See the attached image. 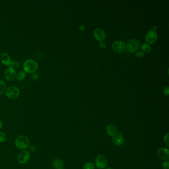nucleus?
I'll return each mask as SVG.
<instances>
[{"label":"nucleus","instance_id":"nucleus-1","mask_svg":"<svg viewBox=\"0 0 169 169\" xmlns=\"http://www.w3.org/2000/svg\"><path fill=\"white\" fill-rule=\"evenodd\" d=\"M30 144L29 138L27 135H21L17 137L14 140V145L18 149L25 150Z\"/></svg>","mask_w":169,"mask_h":169},{"label":"nucleus","instance_id":"nucleus-2","mask_svg":"<svg viewBox=\"0 0 169 169\" xmlns=\"http://www.w3.org/2000/svg\"><path fill=\"white\" fill-rule=\"evenodd\" d=\"M38 64L33 60H28L23 64V69L27 73H33L37 70Z\"/></svg>","mask_w":169,"mask_h":169},{"label":"nucleus","instance_id":"nucleus-3","mask_svg":"<svg viewBox=\"0 0 169 169\" xmlns=\"http://www.w3.org/2000/svg\"><path fill=\"white\" fill-rule=\"evenodd\" d=\"M126 46V48L129 52L134 53L139 49L141 44L137 39H131L127 42Z\"/></svg>","mask_w":169,"mask_h":169},{"label":"nucleus","instance_id":"nucleus-4","mask_svg":"<svg viewBox=\"0 0 169 169\" xmlns=\"http://www.w3.org/2000/svg\"><path fill=\"white\" fill-rule=\"evenodd\" d=\"M31 157V154L27 150H22L19 153L17 157V161L21 164L27 163Z\"/></svg>","mask_w":169,"mask_h":169},{"label":"nucleus","instance_id":"nucleus-5","mask_svg":"<svg viewBox=\"0 0 169 169\" xmlns=\"http://www.w3.org/2000/svg\"><path fill=\"white\" fill-rule=\"evenodd\" d=\"M6 94L9 99H15L19 97L20 94V91L17 87L14 86H12L6 89Z\"/></svg>","mask_w":169,"mask_h":169},{"label":"nucleus","instance_id":"nucleus-6","mask_svg":"<svg viewBox=\"0 0 169 169\" xmlns=\"http://www.w3.org/2000/svg\"><path fill=\"white\" fill-rule=\"evenodd\" d=\"M95 164L99 169H104L108 164V159L104 155H98L95 158Z\"/></svg>","mask_w":169,"mask_h":169},{"label":"nucleus","instance_id":"nucleus-7","mask_svg":"<svg viewBox=\"0 0 169 169\" xmlns=\"http://www.w3.org/2000/svg\"><path fill=\"white\" fill-rule=\"evenodd\" d=\"M112 47L114 51L116 53H123L126 50V44L122 41H116L113 43Z\"/></svg>","mask_w":169,"mask_h":169},{"label":"nucleus","instance_id":"nucleus-8","mask_svg":"<svg viewBox=\"0 0 169 169\" xmlns=\"http://www.w3.org/2000/svg\"><path fill=\"white\" fill-rule=\"evenodd\" d=\"M158 39V34L156 31L150 30L148 31L145 36V40L148 44H153Z\"/></svg>","mask_w":169,"mask_h":169},{"label":"nucleus","instance_id":"nucleus-9","mask_svg":"<svg viewBox=\"0 0 169 169\" xmlns=\"http://www.w3.org/2000/svg\"><path fill=\"white\" fill-rule=\"evenodd\" d=\"M93 36L97 40L101 42L103 41L104 39H105L106 34L102 29L100 28H96L93 31Z\"/></svg>","mask_w":169,"mask_h":169},{"label":"nucleus","instance_id":"nucleus-10","mask_svg":"<svg viewBox=\"0 0 169 169\" xmlns=\"http://www.w3.org/2000/svg\"><path fill=\"white\" fill-rule=\"evenodd\" d=\"M157 155L162 160H168L169 159V149L166 148H161L157 151Z\"/></svg>","mask_w":169,"mask_h":169},{"label":"nucleus","instance_id":"nucleus-11","mask_svg":"<svg viewBox=\"0 0 169 169\" xmlns=\"http://www.w3.org/2000/svg\"><path fill=\"white\" fill-rule=\"evenodd\" d=\"M16 73L14 68L9 67L5 71V77L8 81H12L16 78Z\"/></svg>","mask_w":169,"mask_h":169},{"label":"nucleus","instance_id":"nucleus-12","mask_svg":"<svg viewBox=\"0 0 169 169\" xmlns=\"http://www.w3.org/2000/svg\"><path fill=\"white\" fill-rule=\"evenodd\" d=\"M124 137L122 133L117 134L115 137H113V143L117 146H122L124 143Z\"/></svg>","mask_w":169,"mask_h":169},{"label":"nucleus","instance_id":"nucleus-13","mask_svg":"<svg viewBox=\"0 0 169 169\" xmlns=\"http://www.w3.org/2000/svg\"><path fill=\"white\" fill-rule=\"evenodd\" d=\"M107 134L109 136L113 137L118 134V129L117 127L114 124H109L107 127Z\"/></svg>","mask_w":169,"mask_h":169},{"label":"nucleus","instance_id":"nucleus-14","mask_svg":"<svg viewBox=\"0 0 169 169\" xmlns=\"http://www.w3.org/2000/svg\"><path fill=\"white\" fill-rule=\"evenodd\" d=\"M1 60L4 65L7 66L11 65L12 60L10 56L6 53H2L1 55Z\"/></svg>","mask_w":169,"mask_h":169},{"label":"nucleus","instance_id":"nucleus-15","mask_svg":"<svg viewBox=\"0 0 169 169\" xmlns=\"http://www.w3.org/2000/svg\"><path fill=\"white\" fill-rule=\"evenodd\" d=\"M52 164L53 167L55 169H64V162L60 159H55L54 160H53Z\"/></svg>","mask_w":169,"mask_h":169},{"label":"nucleus","instance_id":"nucleus-16","mask_svg":"<svg viewBox=\"0 0 169 169\" xmlns=\"http://www.w3.org/2000/svg\"><path fill=\"white\" fill-rule=\"evenodd\" d=\"M141 49L143 53H149L151 50V47L149 44L144 43L141 45Z\"/></svg>","mask_w":169,"mask_h":169},{"label":"nucleus","instance_id":"nucleus-17","mask_svg":"<svg viewBox=\"0 0 169 169\" xmlns=\"http://www.w3.org/2000/svg\"><path fill=\"white\" fill-rule=\"evenodd\" d=\"M25 76H26V73L25 71H19L17 75V81H22L25 78Z\"/></svg>","mask_w":169,"mask_h":169},{"label":"nucleus","instance_id":"nucleus-18","mask_svg":"<svg viewBox=\"0 0 169 169\" xmlns=\"http://www.w3.org/2000/svg\"><path fill=\"white\" fill-rule=\"evenodd\" d=\"M6 84L3 81L0 80V95L3 94L6 90Z\"/></svg>","mask_w":169,"mask_h":169},{"label":"nucleus","instance_id":"nucleus-19","mask_svg":"<svg viewBox=\"0 0 169 169\" xmlns=\"http://www.w3.org/2000/svg\"><path fill=\"white\" fill-rule=\"evenodd\" d=\"M83 169H94L95 165L91 162H87L83 165Z\"/></svg>","mask_w":169,"mask_h":169},{"label":"nucleus","instance_id":"nucleus-20","mask_svg":"<svg viewBox=\"0 0 169 169\" xmlns=\"http://www.w3.org/2000/svg\"><path fill=\"white\" fill-rule=\"evenodd\" d=\"M6 135L5 132L0 131V143L5 142L6 141Z\"/></svg>","mask_w":169,"mask_h":169},{"label":"nucleus","instance_id":"nucleus-21","mask_svg":"<svg viewBox=\"0 0 169 169\" xmlns=\"http://www.w3.org/2000/svg\"><path fill=\"white\" fill-rule=\"evenodd\" d=\"M27 148H28L27 150H28L30 153V152H31V153L35 152L36 151V150H37V148L34 145V144H30L28 146Z\"/></svg>","mask_w":169,"mask_h":169},{"label":"nucleus","instance_id":"nucleus-22","mask_svg":"<svg viewBox=\"0 0 169 169\" xmlns=\"http://www.w3.org/2000/svg\"><path fill=\"white\" fill-rule=\"evenodd\" d=\"M169 132H167V133L165 135L164 137V143L168 147H169Z\"/></svg>","mask_w":169,"mask_h":169},{"label":"nucleus","instance_id":"nucleus-23","mask_svg":"<svg viewBox=\"0 0 169 169\" xmlns=\"http://www.w3.org/2000/svg\"><path fill=\"white\" fill-rule=\"evenodd\" d=\"M10 66V67L13 68H18L19 67V63L17 61H14L13 62H12Z\"/></svg>","mask_w":169,"mask_h":169},{"label":"nucleus","instance_id":"nucleus-24","mask_svg":"<svg viewBox=\"0 0 169 169\" xmlns=\"http://www.w3.org/2000/svg\"><path fill=\"white\" fill-rule=\"evenodd\" d=\"M135 56L138 58H142L144 56V53L142 51H139L135 53Z\"/></svg>","mask_w":169,"mask_h":169},{"label":"nucleus","instance_id":"nucleus-25","mask_svg":"<svg viewBox=\"0 0 169 169\" xmlns=\"http://www.w3.org/2000/svg\"><path fill=\"white\" fill-rule=\"evenodd\" d=\"M169 162L168 161H165L163 162L162 163V167L163 169H169Z\"/></svg>","mask_w":169,"mask_h":169},{"label":"nucleus","instance_id":"nucleus-26","mask_svg":"<svg viewBox=\"0 0 169 169\" xmlns=\"http://www.w3.org/2000/svg\"><path fill=\"white\" fill-rule=\"evenodd\" d=\"M99 46L101 49H104L106 46V43L104 41H101L100 42L99 44Z\"/></svg>","mask_w":169,"mask_h":169},{"label":"nucleus","instance_id":"nucleus-27","mask_svg":"<svg viewBox=\"0 0 169 169\" xmlns=\"http://www.w3.org/2000/svg\"><path fill=\"white\" fill-rule=\"evenodd\" d=\"M169 86H167V87H165L164 89V90H163V92H164V93L166 95H168L169 93Z\"/></svg>","mask_w":169,"mask_h":169},{"label":"nucleus","instance_id":"nucleus-28","mask_svg":"<svg viewBox=\"0 0 169 169\" xmlns=\"http://www.w3.org/2000/svg\"><path fill=\"white\" fill-rule=\"evenodd\" d=\"M32 78L34 80L37 79L38 78V75L37 73H34L32 75Z\"/></svg>","mask_w":169,"mask_h":169},{"label":"nucleus","instance_id":"nucleus-29","mask_svg":"<svg viewBox=\"0 0 169 169\" xmlns=\"http://www.w3.org/2000/svg\"><path fill=\"white\" fill-rule=\"evenodd\" d=\"M79 29L81 30V31H83L84 29V27L83 25H81V27H79Z\"/></svg>","mask_w":169,"mask_h":169},{"label":"nucleus","instance_id":"nucleus-30","mask_svg":"<svg viewBox=\"0 0 169 169\" xmlns=\"http://www.w3.org/2000/svg\"><path fill=\"white\" fill-rule=\"evenodd\" d=\"M3 127V124L2 123V121L0 119V130L2 129Z\"/></svg>","mask_w":169,"mask_h":169},{"label":"nucleus","instance_id":"nucleus-31","mask_svg":"<svg viewBox=\"0 0 169 169\" xmlns=\"http://www.w3.org/2000/svg\"><path fill=\"white\" fill-rule=\"evenodd\" d=\"M157 29V27L156 25H154L153 27V29L154 31H156V30Z\"/></svg>","mask_w":169,"mask_h":169},{"label":"nucleus","instance_id":"nucleus-32","mask_svg":"<svg viewBox=\"0 0 169 169\" xmlns=\"http://www.w3.org/2000/svg\"><path fill=\"white\" fill-rule=\"evenodd\" d=\"M112 169V168L109 167V168H107V169Z\"/></svg>","mask_w":169,"mask_h":169},{"label":"nucleus","instance_id":"nucleus-33","mask_svg":"<svg viewBox=\"0 0 169 169\" xmlns=\"http://www.w3.org/2000/svg\"><path fill=\"white\" fill-rule=\"evenodd\" d=\"M0 22H1V19H0Z\"/></svg>","mask_w":169,"mask_h":169}]
</instances>
